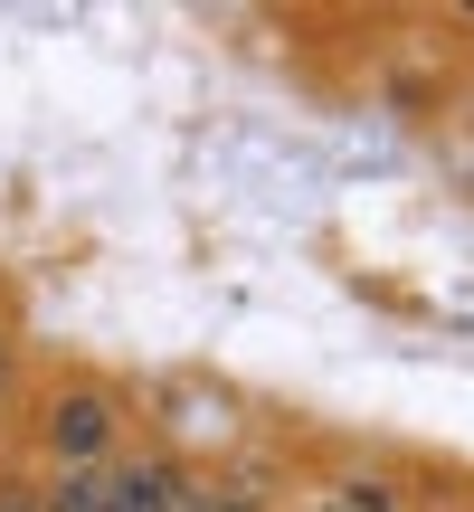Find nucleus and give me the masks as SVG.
Here are the masks:
<instances>
[{
    "mask_svg": "<svg viewBox=\"0 0 474 512\" xmlns=\"http://www.w3.org/2000/svg\"><path fill=\"white\" fill-rule=\"evenodd\" d=\"M0 512H48V494H19V484H10V494H0Z\"/></svg>",
    "mask_w": 474,
    "mask_h": 512,
    "instance_id": "nucleus-2",
    "label": "nucleus"
},
{
    "mask_svg": "<svg viewBox=\"0 0 474 512\" xmlns=\"http://www.w3.org/2000/svg\"><path fill=\"white\" fill-rule=\"evenodd\" d=\"M0 399H10V342H0Z\"/></svg>",
    "mask_w": 474,
    "mask_h": 512,
    "instance_id": "nucleus-4",
    "label": "nucleus"
},
{
    "mask_svg": "<svg viewBox=\"0 0 474 512\" xmlns=\"http://www.w3.org/2000/svg\"><path fill=\"white\" fill-rule=\"evenodd\" d=\"M313 512H351V503H313Z\"/></svg>",
    "mask_w": 474,
    "mask_h": 512,
    "instance_id": "nucleus-5",
    "label": "nucleus"
},
{
    "mask_svg": "<svg viewBox=\"0 0 474 512\" xmlns=\"http://www.w3.org/2000/svg\"><path fill=\"white\" fill-rule=\"evenodd\" d=\"M38 437H48V456L67 465V475H95V465H114V399H105V389H86V380L57 389Z\"/></svg>",
    "mask_w": 474,
    "mask_h": 512,
    "instance_id": "nucleus-1",
    "label": "nucleus"
},
{
    "mask_svg": "<svg viewBox=\"0 0 474 512\" xmlns=\"http://www.w3.org/2000/svg\"><path fill=\"white\" fill-rule=\"evenodd\" d=\"M200 512H256L247 494H200Z\"/></svg>",
    "mask_w": 474,
    "mask_h": 512,
    "instance_id": "nucleus-3",
    "label": "nucleus"
}]
</instances>
